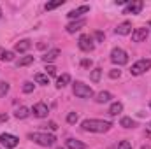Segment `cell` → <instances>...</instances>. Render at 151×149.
Wrapping results in <instances>:
<instances>
[{
  "label": "cell",
  "mask_w": 151,
  "mask_h": 149,
  "mask_svg": "<svg viewBox=\"0 0 151 149\" xmlns=\"http://www.w3.org/2000/svg\"><path fill=\"white\" fill-rule=\"evenodd\" d=\"M7 119H9V116H7V114H0V125H2V123H5Z\"/></svg>",
  "instance_id": "obj_35"
},
{
  "label": "cell",
  "mask_w": 151,
  "mask_h": 149,
  "mask_svg": "<svg viewBox=\"0 0 151 149\" xmlns=\"http://www.w3.org/2000/svg\"><path fill=\"white\" fill-rule=\"evenodd\" d=\"M150 69H151V60L150 58H142V60H137V62L132 65L130 74L132 75H141V74H144L146 70H150Z\"/></svg>",
  "instance_id": "obj_5"
},
{
  "label": "cell",
  "mask_w": 151,
  "mask_h": 149,
  "mask_svg": "<svg viewBox=\"0 0 151 149\" xmlns=\"http://www.w3.org/2000/svg\"><path fill=\"white\" fill-rule=\"evenodd\" d=\"M58 56H60V49H51V51H47V53L42 56V60H44V63H46V65H49V63H51V62H55Z\"/></svg>",
  "instance_id": "obj_15"
},
{
  "label": "cell",
  "mask_w": 151,
  "mask_h": 149,
  "mask_svg": "<svg viewBox=\"0 0 151 149\" xmlns=\"http://www.w3.org/2000/svg\"><path fill=\"white\" fill-rule=\"evenodd\" d=\"M28 114H30V111H28L27 107H23V105H21L19 109H16V112H14V116H16L18 119H25Z\"/></svg>",
  "instance_id": "obj_24"
},
{
  "label": "cell",
  "mask_w": 151,
  "mask_h": 149,
  "mask_svg": "<svg viewBox=\"0 0 151 149\" xmlns=\"http://www.w3.org/2000/svg\"><path fill=\"white\" fill-rule=\"evenodd\" d=\"M125 4L128 5V4H130V0H116V5H125Z\"/></svg>",
  "instance_id": "obj_34"
},
{
  "label": "cell",
  "mask_w": 151,
  "mask_h": 149,
  "mask_svg": "<svg viewBox=\"0 0 151 149\" xmlns=\"http://www.w3.org/2000/svg\"><path fill=\"white\" fill-rule=\"evenodd\" d=\"M0 144L5 149H14L19 144V139L16 135H11V133H2L0 135Z\"/></svg>",
  "instance_id": "obj_7"
},
{
  "label": "cell",
  "mask_w": 151,
  "mask_h": 149,
  "mask_svg": "<svg viewBox=\"0 0 151 149\" xmlns=\"http://www.w3.org/2000/svg\"><path fill=\"white\" fill-rule=\"evenodd\" d=\"M83 27H86V19H76V21H72V23H69L67 25V32L69 34H76V32H79Z\"/></svg>",
  "instance_id": "obj_12"
},
{
  "label": "cell",
  "mask_w": 151,
  "mask_h": 149,
  "mask_svg": "<svg viewBox=\"0 0 151 149\" xmlns=\"http://www.w3.org/2000/svg\"><path fill=\"white\" fill-rule=\"evenodd\" d=\"M144 135H146L148 139H151V130H146V133H144Z\"/></svg>",
  "instance_id": "obj_38"
},
{
  "label": "cell",
  "mask_w": 151,
  "mask_h": 149,
  "mask_svg": "<svg viewBox=\"0 0 151 149\" xmlns=\"http://www.w3.org/2000/svg\"><path fill=\"white\" fill-rule=\"evenodd\" d=\"M118 149H132V144H130L128 140H121V142L118 144Z\"/></svg>",
  "instance_id": "obj_30"
},
{
  "label": "cell",
  "mask_w": 151,
  "mask_h": 149,
  "mask_svg": "<svg viewBox=\"0 0 151 149\" xmlns=\"http://www.w3.org/2000/svg\"><path fill=\"white\" fill-rule=\"evenodd\" d=\"M150 128H151V123H150Z\"/></svg>",
  "instance_id": "obj_42"
},
{
  "label": "cell",
  "mask_w": 151,
  "mask_h": 149,
  "mask_svg": "<svg viewBox=\"0 0 151 149\" xmlns=\"http://www.w3.org/2000/svg\"><path fill=\"white\" fill-rule=\"evenodd\" d=\"M28 139L34 140L39 146H42V148H51V146H55V142H56V137H55V135H51V133H40V132L30 133Z\"/></svg>",
  "instance_id": "obj_2"
},
{
  "label": "cell",
  "mask_w": 151,
  "mask_h": 149,
  "mask_svg": "<svg viewBox=\"0 0 151 149\" xmlns=\"http://www.w3.org/2000/svg\"><path fill=\"white\" fill-rule=\"evenodd\" d=\"M70 82V75L69 74H62L58 79H56V88H63Z\"/></svg>",
  "instance_id": "obj_20"
},
{
  "label": "cell",
  "mask_w": 151,
  "mask_h": 149,
  "mask_svg": "<svg viewBox=\"0 0 151 149\" xmlns=\"http://www.w3.org/2000/svg\"><path fill=\"white\" fill-rule=\"evenodd\" d=\"M32 112H34V116L35 117H47V105L44 104V102H37L34 107H32Z\"/></svg>",
  "instance_id": "obj_10"
},
{
  "label": "cell",
  "mask_w": 151,
  "mask_h": 149,
  "mask_svg": "<svg viewBox=\"0 0 151 149\" xmlns=\"http://www.w3.org/2000/svg\"><path fill=\"white\" fill-rule=\"evenodd\" d=\"M93 37L97 39V42H104V39H106V35H104V32H100V30H97Z\"/></svg>",
  "instance_id": "obj_32"
},
{
  "label": "cell",
  "mask_w": 151,
  "mask_h": 149,
  "mask_svg": "<svg viewBox=\"0 0 151 149\" xmlns=\"http://www.w3.org/2000/svg\"><path fill=\"white\" fill-rule=\"evenodd\" d=\"M142 7H144V2H142V0H134V2H130V4L125 7L123 14H139V12L142 11Z\"/></svg>",
  "instance_id": "obj_8"
},
{
  "label": "cell",
  "mask_w": 151,
  "mask_h": 149,
  "mask_svg": "<svg viewBox=\"0 0 151 149\" xmlns=\"http://www.w3.org/2000/svg\"><path fill=\"white\" fill-rule=\"evenodd\" d=\"M56 149H63V148H56Z\"/></svg>",
  "instance_id": "obj_40"
},
{
  "label": "cell",
  "mask_w": 151,
  "mask_h": 149,
  "mask_svg": "<svg viewBox=\"0 0 151 149\" xmlns=\"http://www.w3.org/2000/svg\"><path fill=\"white\" fill-rule=\"evenodd\" d=\"M0 60L2 62H12L14 60V53L12 51H7L4 47H0Z\"/></svg>",
  "instance_id": "obj_18"
},
{
  "label": "cell",
  "mask_w": 151,
  "mask_h": 149,
  "mask_svg": "<svg viewBox=\"0 0 151 149\" xmlns=\"http://www.w3.org/2000/svg\"><path fill=\"white\" fill-rule=\"evenodd\" d=\"M148 34H150V30L146 27H139L132 32V40L134 42H144L148 39Z\"/></svg>",
  "instance_id": "obj_9"
},
{
  "label": "cell",
  "mask_w": 151,
  "mask_h": 149,
  "mask_svg": "<svg viewBox=\"0 0 151 149\" xmlns=\"http://www.w3.org/2000/svg\"><path fill=\"white\" fill-rule=\"evenodd\" d=\"M32 47V42L28 40V39H23V40H19V42H16V53H27L28 49Z\"/></svg>",
  "instance_id": "obj_14"
},
{
  "label": "cell",
  "mask_w": 151,
  "mask_h": 149,
  "mask_svg": "<svg viewBox=\"0 0 151 149\" xmlns=\"http://www.w3.org/2000/svg\"><path fill=\"white\" fill-rule=\"evenodd\" d=\"M150 107H151V100H150Z\"/></svg>",
  "instance_id": "obj_41"
},
{
  "label": "cell",
  "mask_w": 151,
  "mask_h": 149,
  "mask_svg": "<svg viewBox=\"0 0 151 149\" xmlns=\"http://www.w3.org/2000/svg\"><path fill=\"white\" fill-rule=\"evenodd\" d=\"M0 18H2V9H0Z\"/></svg>",
  "instance_id": "obj_39"
},
{
  "label": "cell",
  "mask_w": 151,
  "mask_h": 149,
  "mask_svg": "<svg viewBox=\"0 0 151 149\" xmlns=\"http://www.w3.org/2000/svg\"><path fill=\"white\" fill-rule=\"evenodd\" d=\"M46 72H47V75H56V67L55 65H46Z\"/></svg>",
  "instance_id": "obj_31"
},
{
  "label": "cell",
  "mask_w": 151,
  "mask_h": 149,
  "mask_svg": "<svg viewBox=\"0 0 151 149\" xmlns=\"http://www.w3.org/2000/svg\"><path fill=\"white\" fill-rule=\"evenodd\" d=\"M114 32H116L118 35H128V34H132V23L123 21V23H119V25L114 28Z\"/></svg>",
  "instance_id": "obj_13"
},
{
  "label": "cell",
  "mask_w": 151,
  "mask_h": 149,
  "mask_svg": "<svg viewBox=\"0 0 151 149\" xmlns=\"http://www.w3.org/2000/svg\"><path fill=\"white\" fill-rule=\"evenodd\" d=\"M81 128L84 132H93V133H106L113 128V123L111 121H106V119H84L81 123Z\"/></svg>",
  "instance_id": "obj_1"
},
{
  "label": "cell",
  "mask_w": 151,
  "mask_h": 149,
  "mask_svg": "<svg viewBox=\"0 0 151 149\" xmlns=\"http://www.w3.org/2000/svg\"><path fill=\"white\" fill-rule=\"evenodd\" d=\"M65 148L67 149H86V146L81 142V140H76V139H69L65 142Z\"/></svg>",
  "instance_id": "obj_16"
},
{
  "label": "cell",
  "mask_w": 151,
  "mask_h": 149,
  "mask_svg": "<svg viewBox=\"0 0 151 149\" xmlns=\"http://www.w3.org/2000/svg\"><path fill=\"white\" fill-rule=\"evenodd\" d=\"M34 79H35V82L37 84H49V77H47V74H35L34 75Z\"/></svg>",
  "instance_id": "obj_23"
},
{
  "label": "cell",
  "mask_w": 151,
  "mask_h": 149,
  "mask_svg": "<svg viewBox=\"0 0 151 149\" xmlns=\"http://www.w3.org/2000/svg\"><path fill=\"white\" fill-rule=\"evenodd\" d=\"M77 46H79V49H81V51H84V53L93 51V49H95L93 37H91V35H88V34H83V35L79 37V40H77Z\"/></svg>",
  "instance_id": "obj_6"
},
{
  "label": "cell",
  "mask_w": 151,
  "mask_h": 149,
  "mask_svg": "<svg viewBox=\"0 0 151 149\" xmlns=\"http://www.w3.org/2000/svg\"><path fill=\"white\" fill-rule=\"evenodd\" d=\"M88 11H90V5H81V7H77V9H72V11L67 14V18L72 19V21L81 19V14H84V12H88Z\"/></svg>",
  "instance_id": "obj_11"
},
{
  "label": "cell",
  "mask_w": 151,
  "mask_h": 149,
  "mask_svg": "<svg viewBox=\"0 0 151 149\" xmlns=\"http://www.w3.org/2000/svg\"><path fill=\"white\" fill-rule=\"evenodd\" d=\"M65 4V0H55V2H47L46 4V11H53V9H56V7H60V5H63Z\"/></svg>",
  "instance_id": "obj_25"
},
{
  "label": "cell",
  "mask_w": 151,
  "mask_h": 149,
  "mask_svg": "<svg viewBox=\"0 0 151 149\" xmlns=\"http://www.w3.org/2000/svg\"><path fill=\"white\" fill-rule=\"evenodd\" d=\"M49 128H51V130H56V128H58V125H56L55 121H51V123H49Z\"/></svg>",
  "instance_id": "obj_37"
},
{
  "label": "cell",
  "mask_w": 151,
  "mask_h": 149,
  "mask_svg": "<svg viewBox=\"0 0 151 149\" xmlns=\"http://www.w3.org/2000/svg\"><path fill=\"white\" fill-rule=\"evenodd\" d=\"M111 62H113L114 65H118V67L127 65V63H128V54H127V51L121 49V47H114L113 51H111Z\"/></svg>",
  "instance_id": "obj_4"
},
{
  "label": "cell",
  "mask_w": 151,
  "mask_h": 149,
  "mask_svg": "<svg viewBox=\"0 0 151 149\" xmlns=\"http://www.w3.org/2000/svg\"><path fill=\"white\" fill-rule=\"evenodd\" d=\"M111 98H113V95H111L109 91H100L95 100H97L99 104H106V102H111Z\"/></svg>",
  "instance_id": "obj_17"
},
{
  "label": "cell",
  "mask_w": 151,
  "mask_h": 149,
  "mask_svg": "<svg viewBox=\"0 0 151 149\" xmlns=\"http://www.w3.org/2000/svg\"><path fill=\"white\" fill-rule=\"evenodd\" d=\"M150 27H151V23H150Z\"/></svg>",
  "instance_id": "obj_43"
},
{
  "label": "cell",
  "mask_w": 151,
  "mask_h": 149,
  "mask_svg": "<svg viewBox=\"0 0 151 149\" xmlns=\"http://www.w3.org/2000/svg\"><path fill=\"white\" fill-rule=\"evenodd\" d=\"M100 77H102V69H93V70H91L90 79H91L93 82H99V81H100Z\"/></svg>",
  "instance_id": "obj_26"
},
{
  "label": "cell",
  "mask_w": 151,
  "mask_h": 149,
  "mask_svg": "<svg viewBox=\"0 0 151 149\" xmlns=\"http://www.w3.org/2000/svg\"><path fill=\"white\" fill-rule=\"evenodd\" d=\"M121 111H123V104L121 102H113L111 107H109V114L111 116H118Z\"/></svg>",
  "instance_id": "obj_19"
},
{
  "label": "cell",
  "mask_w": 151,
  "mask_h": 149,
  "mask_svg": "<svg viewBox=\"0 0 151 149\" xmlns=\"http://www.w3.org/2000/svg\"><path fill=\"white\" fill-rule=\"evenodd\" d=\"M9 90H11V84L5 82V81H2V82H0V98L5 97V95L9 93Z\"/></svg>",
  "instance_id": "obj_27"
},
{
  "label": "cell",
  "mask_w": 151,
  "mask_h": 149,
  "mask_svg": "<svg viewBox=\"0 0 151 149\" xmlns=\"http://www.w3.org/2000/svg\"><path fill=\"white\" fill-rule=\"evenodd\" d=\"M81 65H83V67H90V65H91V60H83Z\"/></svg>",
  "instance_id": "obj_36"
},
{
  "label": "cell",
  "mask_w": 151,
  "mask_h": 149,
  "mask_svg": "<svg viewBox=\"0 0 151 149\" xmlns=\"http://www.w3.org/2000/svg\"><path fill=\"white\" fill-rule=\"evenodd\" d=\"M119 125H121L123 128H134V126H135V121H134L132 117H127V116H125V117L119 119Z\"/></svg>",
  "instance_id": "obj_22"
},
{
  "label": "cell",
  "mask_w": 151,
  "mask_h": 149,
  "mask_svg": "<svg viewBox=\"0 0 151 149\" xmlns=\"http://www.w3.org/2000/svg\"><path fill=\"white\" fill-rule=\"evenodd\" d=\"M119 75H121V70H118V69H114V70L109 72V77H111V79H118Z\"/></svg>",
  "instance_id": "obj_33"
},
{
  "label": "cell",
  "mask_w": 151,
  "mask_h": 149,
  "mask_svg": "<svg viewBox=\"0 0 151 149\" xmlns=\"http://www.w3.org/2000/svg\"><path fill=\"white\" fill-rule=\"evenodd\" d=\"M34 86H35L34 82H28L27 81V82H23V88L21 90H23V93H32L34 91Z\"/></svg>",
  "instance_id": "obj_28"
},
{
  "label": "cell",
  "mask_w": 151,
  "mask_h": 149,
  "mask_svg": "<svg viewBox=\"0 0 151 149\" xmlns=\"http://www.w3.org/2000/svg\"><path fill=\"white\" fill-rule=\"evenodd\" d=\"M67 123H70V125L77 123V112H69L67 114Z\"/></svg>",
  "instance_id": "obj_29"
},
{
  "label": "cell",
  "mask_w": 151,
  "mask_h": 149,
  "mask_svg": "<svg viewBox=\"0 0 151 149\" xmlns=\"http://www.w3.org/2000/svg\"><path fill=\"white\" fill-rule=\"evenodd\" d=\"M30 63H34V56H21L18 62H16V67L19 69V67H27V65H30Z\"/></svg>",
  "instance_id": "obj_21"
},
{
  "label": "cell",
  "mask_w": 151,
  "mask_h": 149,
  "mask_svg": "<svg viewBox=\"0 0 151 149\" xmlns=\"http://www.w3.org/2000/svg\"><path fill=\"white\" fill-rule=\"evenodd\" d=\"M72 91H74L76 97H79V98H91L93 97V90L88 86V84H84V82H74V86H72Z\"/></svg>",
  "instance_id": "obj_3"
}]
</instances>
